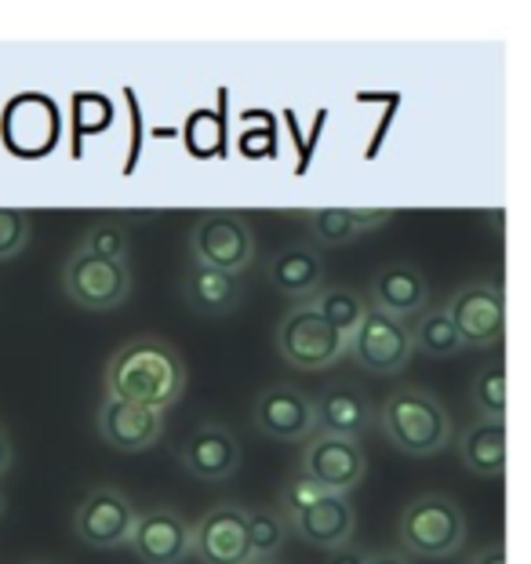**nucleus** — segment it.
I'll list each match as a JSON object with an SVG mask.
<instances>
[{
	"label": "nucleus",
	"mask_w": 531,
	"mask_h": 564,
	"mask_svg": "<svg viewBox=\"0 0 531 564\" xmlns=\"http://www.w3.org/2000/svg\"><path fill=\"white\" fill-rule=\"evenodd\" d=\"M106 390H110L106 398L164 415L186 393V365L172 343L156 339V335H139L110 357Z\"/></svg>",
	"instance_id": "nucleus-1"
},
{
	"label": "nucleus",
	"mask_w": 531,
	"mask_h": 564,
	"mask_svg": "<svg viewBox=\"0 0 531 564\" xmlns=\"http://www.w3.org/2000/svg\"><path fill=\"white\" fill-rule=\"evenodd\" d=\"M379 426L397 452L430 459L452 444V415L430 390H393L379 408Z\"/></svg>",
	"instance_id": "nucleus-2"
},
{
	"label": "nucleus",
	"mask_w": 531,
	"mask_h": 564,
	"mask_svg": "<svg viewBox=\"0 0 531 564\" xmlns=\"http://www.w3.org/2000/svg\"><path fill=\"white\" fill-rule=\"evenodd\" d=\"M397 539H401V554L412 561L452 557L466 543V518L452 496L426 491V496H415L404 507L401 521H397Z\"/></svg>",
	"instance_id": "nucleus-3"
},
{
	"label": "nucleus",
	"mask_w": 531,
	"mask_h": 564,
	"mask_svg": "<svg viewBox=\"0 0 531 564\" xmlns=\"http://www.w3.org/2000/svg\"><path fill=\"white\" fill-rule=\"evenodd\" d=\"M189 256L197 267L240 278L256 259V234L237 212H204L189 230Z\"/></svg>",
	"instance_id": "nucleus-4"
},
{
	"label": "nucleus",
	"mask_w": 531,
	"mask_h": 564,
	"mask_svg": "<svg viewBox=\"0 0 531 564\" xmlns=\"http://www.w3.org/2000/svg\"><path fill=\"white\" fill-rule=\"evenodd\" d=\"M277 354L299 371H324L346 354V335L324 321L313 303H295L277 324Z\"/></svg>",
	"instance_id": "nucleus-5"
},
{
	"label": "nucleus",
	"mask_w": 531,
	"mask_h": 564,
	"mask_svg": "<svg viewBox=\"0 0 531 564\" xmlns=\"http://www.w3.org/2000/svg\"><path fill=\"white\" fill-rule=\"evenodd\" d=\"M63 135V113L41 91L15 95L0 113V139L22 161H37L52 153Z\"/></svg>",
	"instance_id": "nucleus-6"
},
{
	"label": "nucleus",
	"mask_w": 531,
	"mask_h": 564,
	"mask_svg": "<svg viewBox=\"0 0 531 564\" xmlns=\"http://www.w3.org/2000/svg\"><path fill=\"white\" fill-rule=\"evenodd\" d=\"M346 354L354 357L357 368H365L368 376H397V371H404L408 361L415 357L412 328H408L404 321L368 306V314L360 317L354 335L346 339Z\"/></svg>",
	"instance_id": "nucleus-7"
},
{
	"label": "nucleus",
	"mask_w": 531,
	"mask_h": 564,
	"mask_svg": "<svg viewBox=\"0 0 531 564\" xmlns=\"http://www.w3.org/2000/svg\"><path fill=\"white\" fill-rule=\"evenodd\" d=\"M299 474L310 477L321 491H332V496H349L368 474V459L360 441H346V437H328V434H313L303 444V455H299Z\"/></svg>",
	"instance_id": "nucleus-8"
},
{
	"label": "nucleus",
	"mask_w": 531,
	"mask_h": 564,
	"mask_svg": "<svg viewBox=\"0 0 531 564\" xmlns=\"http://www.w3.org/2000/svg\"><path fill=\"white\" fill-rule=\"evenodd\" d=\"M63 292L69 303H77L80 310H99V314L124 306L131 295L128 262H106L74 251L63 270Z\"/></svg>",
	"instance_id": "nucleus-9"
},
{
	"label": "nucleus",
	"mask_w": 531,
	"mask_h": 564,
	"mask_svg": "<svg viewBox=\"0 0 531 564\" xmlns=\"http://www.w3.org/2000/svg\"><path fill=\"white\" fill-rule=\"evenodd\" d=\"M448 317L455 324V335L463 346H485L502 343L506 335V299L495 284L488 281H469L458 292H452V299L444 303Z\"/></svg>",
	"instance_id": "nucleus-10"
},
{
	"label": "nucleus",
	"mask_w": 531,
	"mask_h": 564,
	"mask_svg": "<svg viewBox=\"0 0 531 564\" xmlns=\"http://www.w3.org/2000/svg\"><path fill=\"white\" fill-rule=\"evenodd\" d=\"M189 554L201 564H251L248 507L219 502L197 524H189Z\"/></svg>",
	"instance_id": "nucleus-11"
},
{
	"label": "nucleus",
	"mask_w": 531,
	"mask_h": 564,
	"mask_svg": "<svg viewBox=\"0 0 531 564\" xmlns=\"http://www.w3.org/2000/svg\"><path fill=\"white\" fill-rule=\"evenodd\" d=\"M136 518H139V510L124 491L91 488L77 507L74 532L80 543H88L95 550H117V546H128Z\"/></svg>",
	"instance_id": "nucleus-12"
},
{
	"label": "nucleus",
	"mask_w": 531,
	"mask_h": 564,
	"mask_svg": "<svg viewBox=\"0 0 531 564\" xmlns=\"http://www.w3.org/2000/svg\"><path fill=\"white\" fill-rule=\"evenodd\" d=\"M288 524V535H299L303 543L317 546V550H343L354 543L357 535V510L349 507L346 496H332L324 491L317 502H310L306 510L299 513H281Z\"/></svg>",
	"instance_id": "nucleus-13"
},
{
	"label": "nucleus",
	"mask_w": 531,
	"mask_h": 564,
	"mask_svg": "<svg viewBox=\"0 0 531 564\" xmlns=\"http://www.w3.org/2000/svg\"><path fill=\"white\" fill-rule=\"evenodd\" d=\"M256 430L273 441H306L313 437V401L292 382L266 387L256 401Z\"/></svg>",
	"instance_id": "nucleus-14"
},
{
	"label": "nucleus",
	"mask_w": 531,
	"mask_h": 564,
	"mask_svg": "<svg viewBox=\"0 0 531 564\" xmlns=\"http://www.w3.org/2000/svg\"><path fill=\"white\" fill-rule=\"evenodd\" d=\"M128 546L142 564H183L189 554V524L172 507H153L136 518Z\"/></svg>",
	"instance_id": "nucleus-15"
},
{
	"label": "nucleus",
	"mask_w": 531,
	"mask_h": 564,
	"mask_svg": "<svg viewBox=\"0 0 531 564\" xmlns=\"http://www.w3.org/2000/svg\"><path fill=\"white\" fill-rule=\"evenodd\" d=\"M178 459H183L186 474L197 477V481H226V477L240 470V444L226 426L208 419V423H201L183 441Z\"/></svg>",
	"instance_id": "nucleus-16"
},
{
	"label": "nucleus",
	"mask_w": 531,
	"mask_h": 564,
	"mask_svg": "<svg viewBox=\"0 0 531 564\" xmlns=\"http://www.w3.org/2000/svg\"><path fill=\"white\" fill-rule=\"evenodd\" d=\"M99 434H102L106 444H110V448L136 455V452L153 448V444L161 441L164 415L150 412V408L106 398L102 408H99Z\"/></svg>",
	"instance_id": "nucleus-17"
},
{
	"label": "nucleus",
	"mask_w": 531,
	"mask_h": 564,
	"mask_svg": "<svg viewBox=\"0 0 531 564\" xmlns=\"http://www.w3.org/2000/svg\"><path fill=\"white\" fill-rule=\"evenodd\" d=\"M368 306H376L382 314L408 324L430 306V284L412 262H390V267H382L376 273V281H371Z\"/></svg>",
	"instance_id": "nucleus-18"
},
{
	"label": "nucleus",
	"mask_w": 531,
	"mask_h": 564,
	"mask_svg": "<svg viewBox=\"0 0 531 564\" xmlns=\"http://www.w3.org/2000/svg\"><path fill=\"white\" fill-rule=\"evenodd\" d=\"M183 303L197 317H226L245 303V288L234 273H219L193 262L183 278Z\"/></svg>",
	"instance_id": "nucleus-19"
},
{
	"label": "nucleus",
	"mask_w": 531,
	"mask_h": 564,
	"mask_svg": "<svg viewBox=\"0 0 531 564\" xmlns=\"http://www.w3.org/2000/svg\"><path fill=\"white\" fill-rule=\"evenodd\" d=\"M270 284L295 303H310L324 288V259L310 245H288L270 259Z\"/></svg>",
	"instance_id": "nucleus-20"
},
{
	"label": "nucleus",
	"mask_w": 531,
	"mask_h": 564,
	"mask_svg": "<svg viewBox=\"0 0 531 564\" xmlns=\"http://www.w3.org/2000/svg\"><path fill=\"white\" fill-rule=\"evenodd\" d=\"M458 463L474 477L506 474V419H474L455 444Z\"/></svg>",
	"instance_id": "nucleus-21"
},
{
	"label": "nucleus",
	"mask_w": 531,
	"mask_h": 564,
	"mask_svg": "<svg viewBox=\"0 0 531 564\" xmlns=\"http://www.w3.org/2000/svg\"><path fill=\"white\" fill-rule=\"evenodd\" d=\"M371 426V408L354 390H328L321 401H313V434L360 441Z\"/></svg>",
	"instance_id": "nucleus-22"
},
{
	"label": "nucleus",
	"mask_w": 531,
	"mask_h": 564,
	"mask_svg": "<svg viewBox=\"0 0 531 564\" xmlns=\"http://www.w3.org/2000/svg\"><path fill=\"white\" fill-rule=\"evenodd\" d=\"M412 350L426 354V357H455L458 350H463V343H458L455 335V324L448 317V310H444V303L437 306H426L422 314L415 317V328H412Z\"/></svg>",
	"instance_id": "nucleus-23"
},
{
	"label": "nucleus",
	"mask_w": 531,
	"mask_h": 564,
	"mask_svg": "<svg viewBox=\"0 0 531 564\" xmlns=\"http://www.w3.org/2000/svg\"><path fill=\"white\" fill-rule=\"evenodd\" d=\"M313 303V310L332 324L335 332L339 335H354V328L360 324V317L368 314V299L360 295V292H354V288H321L317 295L310 299Z\"/></svg>",
	"instance_id": "nucleus-24"
},
{
	"label": "nucleus",
	"mask_w": 531,
	"mask_h": 564,
	"mask_svg": "<svg viewBox=\"0 0 531 564\" xmlns=\"http://www.w3.org/2000/svg\"><path fill=\"white\" fill-rule=\"evenodd\" d=\"M288 543V524L277 510L270 507H256L248 510V550H251V564H266L273 561Z\"/></svg>",
	"instance_id": "nucleus-25"
},
{
	"label": "nucleus",
	"mask_w": 531,
	"mask_h": 564,
	"mask_svg": "<svg viewBox=\"0 0 531 564\" xmlns=\"http://www.w3.org/2000/svg\"><path fill=\"white\" fill-rule=\"evenodd\" d=\"M469 398L480 419H506V365L491 361L474 376V387H469Z\"/></svg>",
	"instance_id": "nucleus-26"
},
{
	"label": "nucleus",
	"mask_w": 531,
	"mask_h": 564,
	"mask_svg": "<svg viewBox=\"0 0 531 564\" xmlns=\"http://www.w3.org/2000/svg\"><path fill=\"white\" fill-rule=\"evenodd\" d=\"M69 113H74V158H80V139L106 131V124L113 121V106H110L106 95L80 91V95H74V106H69Z\"/></svg>",
	"instance_id": "nucleus-27"
},
{
	"label": "nucleus",
	"mask_w": 531,
	"mask_h": 564,
	"mask_svg": "<svg viewBox=\"0 0 531 564\" xmlns=\"http://www.w3.org/2000/svg\"><path fill=\"white\" fill-rule=\"evenodd\" d=\"M306 226H310L313 241L324 248H343L349 241H357V230H354V223H349L346 208H310Z\"/></svg>",
	"instance_id": "nucleus-28"
},
{
	"label": "nucleus",
	"mask_w": 531,
	"mask_h": 564,
	"mask_svg": "<svg viewBox=\"0 0 531 564\" xmlns=\"http://www.w3.org/2000/svg\"><path fill=\"white\" fill-rule=\"evenodd\" d=\"M91 259H106V262H128V234L120 223H95L88 234H84V245L77 248Z\"/></svg>",
	"instance_id": "nucleus-29"
},
{
	"label": "nucleus",
	"mask_w": 531,
	"mask_h": 564,
	"mask_svg": "<svg viewBox=\"0 0 531 564\" xmlns=\"http://www.w3.org/2000/svg\"><path fill=\"white\" fill-rule=\"evenodd\" d=\"M30 241V215L22 208H0V262L19 256Z\"/></svg>",
	"instance_id": "nucleus-30"
},
{
	"label": "nucleus",
	"mask_w": 531,
	"mask_h": 564,
	"mask_svg": "<svg viewBox=\"0 0 531 564\" xmlns=\"http://www.w3.org/2000/svg\"><path fill=\"white\" fill-rule=\"evenodd\" d=\"M324 496V491L310 481V477L303 474H295V477H288V485L281 488V507L284 513H299V510H306L310 502H317Z\"/></svg>",
	"instance_id": "nucleus-31"
},
{
	"label": "nucleus",
	"mask_w": 531,
	"mask_h": 564,
	"mask_svg": "<svg viewBox=\"0 0 531 564\" xmlns=\"http://www.w3.org/2000/svg\"><path fill=\"white\" fill-rule=\"evenodd\" d=\"M349 223H354L357 237L368 234V230H379V226H386L397 215V208H346Z\"/></svg>",
	"instance_id": "nucleus-32"
},
{
	"label": "nucleus",
	"mask_w": 531,
	"mask_h": 564,
	"mask_svg": "<svg viewBox=\"0 0 531 564\" xmlns=\"http://www.w3.org/2000/svg\"><path fill=\"white\" fill-rule=\"evenodd\" d=\"M11 463H15V448H11V437L8 430L0 426V477H4L11 470Z\"/></svg>",
	"instance_id": "nucleus-33"
},
{
	"label": "nucleus",
	"mask_w": 531,
	"mask_h": 564,
	"mask_svg": "<svg viewBox=\"0 0 531 564\" xmlns=\"http://www.w3.org/2000/svg\"><path fill=\"white\" fill-rule=\"evenodd\" d=\"M365 561H368V554H360V550L343 546V550H335L328 564H365Z\"/></svg>",
	"instance_id": "nucleus-34"
},
{
	"label": "nucleus",
	"mask_w": 531,
	"mask_h": 564,
	"mask_svg": "<svg viewBox=\"0 0 531 564\" xmlns=\"http://www.w3.org/2000/svg\"><path fill=\"white\" fill-rule=\"evenodd\" d=\"M474 564H506V546H488V550H480V554L474 557Z\"/></svg>",
	"instance_id": "nucleus-35"
},
{
	"label": "nucleus",
	"mask_w": 531,
	"mask_h": 564,
	"mask_svg": "<svg viewBox=\"0 0 531 564\" xmlns=\"http://www.w3.org/2000/svg\"><path fill=\"white\" fill-rule=\"evenodd\" d=\"M365 564H415V561L404 557V554H393V550H386V554H368Z\"/></svg>",
	"instance_id": "nucleus-36"
},
{
	"label": "nucleus",
	"mask_w": 531,
	"mask_h": 564,
	"mask_svg": "<svg viewBox=\"0 0 531 564\" xmlns=\"http://www.w3.org/2000/svg\"><path fill=\"white\" fill-rule=\"evenodd\" d=\"M0 513H4V488H0Z\"/></svg>",
	"instance_id": "nucleus-37"
},
{
	"label": "nucleus",
	"mask_w": 531,
	"mask_h": 564,
	"mask_svg": "<svg viewBox=\"0 0 531 564\" xmlns=\"http://www.w3.org/2000/svg\"><path fill=\"white\" fill-rule=\"evenodd\" d=\"M266 564H277V561H266Z\"/></svg>",
	"instance_id": "nucleus-38"
}]
</instances>
